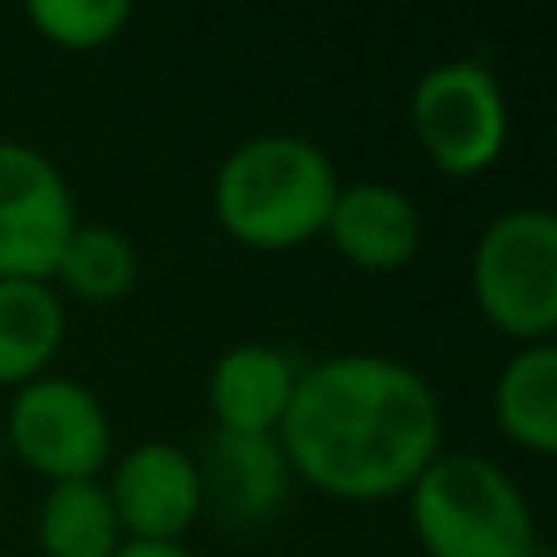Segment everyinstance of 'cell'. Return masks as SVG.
<instances>
[{
  "instance_id": "cell-1",
  "label": "cell",
  "mask_w": 557,
  "mask_h": 557,
  "mask_svg": "<svg viewBox=\"0 0 557 557\" xmlns=\"http://www.w3.org/2000/svg\"><path fill=\"white\" fill-rule=\"evenodd\" d=\"M278 450L294 484L337 504L406 499L445 450V406L421 367L392 352H327L298 367Z\"/></svg>"
},
{
  "instance_id": "cell-2",
  "label": "cell",
  "mask_w": 557,
  "mask_h": 557,
  "mask_svg": "<svg viewBox=\"0 0 557 557\" xmlns=\"http://www.w3.org/2000/svg\"><path fill=\"white\" fill-rule=\"evenodd\" d=\"M337 186L343 176L313 137L255 133L221 157L211 182V211L240 250L288 255L323 240Z\"/></svg>"
},
{
  "instance_id": "cell-3",
  "label": "cell",
  "mask_w": 557,
  "mask_h": 557,
  "mask_svg": "<svg viewBox=\"0 0 557 557\" xmlns=\"http://www.w3.org/2000/svg\"><path fill=\"white\" fill-rule=\"evenodd\" d=\"M421 557H543L523 484L480 450H441L406 490Z\"/></svg>"
},
{
  "instance_id": "cell-4",
  "label": "cell",
  "mask_w": 557,
  "mask_h": 557,
  "mask_svg": "<svg viewBox=\"0 0 557 557\" xmlns=\"http://www.w3.org/2000/svg\"><path fill=\"white\" fill-rule=\"evenodd\" d=\"M474 313L513 347L557 333V215L548 206H509L470 250Z\"/></svg>"
},
{
  "instance_id": "cell-5",
  "label": "cell",
  "mask_w": 557,
  "mask_h": 557,
  "mask_svg": "<svg viewBox=\"0 0 557 557\" xmlns=\"http://www.w3.org/2000/svg\"><path fill=\"white\" fill-rule=\"evenodd\" d=\"M0 441H5V460L45 480V490L103 480L113 465V416L88 382L49 372L10 392V406L0 416Z\"/></svg>"
},
{
  "instance_id": "cell-6",
  "label": "cell",
  "mask_w": 557,
  "mask_h": 557,
  "mask_svg": "<svg viewBox=\"0 0 557 557\" xmlns=\"http://www.w3.org/2000/svg\"><path fill=\"white\" fill-rule=\"evenodd\" d=\"M406 117L425 162L450 182L494 172L509 147V98L484 59L431 64L411 84Z\"/></svg>"
},
{
  "instance_id": "cell-7",
  "label": "cell",
  "mask_w": 557,
  "mask_h": 557,
  "mask_svg": "<svg viewBox=\"0 0 557 557\" xmlns=\"http://www.w3.org/2000/svg\"><path fill=\"white\" fill-rule=\"evenodd\" d=\"M74 231L78 201L69 176L39 147L0 137V278L49 284Z\"/></svg>"
},
{
  "instance_id": "cell-8",
  "label": "cell",
  "mask_w": 557,
  "mask_h": 557,
  "mask_svg": "<svg viewBox=\"0 0 557 557\" xmlns=\"http://www.w3.org/2000/svg\"><path fill=\"white\" fill-rule=\"evenodd\" d=\"M103 490L127 543H182L206 513L196 450L176 441H143L113 455Z\"/></svg>"
},
{
  "instance_id": "cell-9",
  "label": "cell",
  "mask_w": 557,
  "mask_h": 557,
  "mask_svg": "<svg viewBox=\"0 0 557 557\" xmlns=\"http://www.w3.org/2000/svg\"><path fill=\"white\" fill-rule=\"evenodd\" d=\"M323 240L357 274H396L421 255L425 215L411 201V191H401L396 182L362 176V182L337 186Z\"/></svg>"
},
{
  "instance_id": "cell-10",
  "label": "cell",
  "mask_w": 557,
  "mask_h": 557,
  "mask_svg": "<svg viewBox=\"0 0 557 557\" xmlns=\"http://www.w3.org/2000/svg\"><path fill=\"white\" fill-rule=\"evenodd\" d=\"M196 465H201L206 509L235 529H260L278 519L294 490V474L274 435L211 431V441L196 450Z\"/></svg>"
},
{
  "instance_id": "cell-11",
  "label": "cell",
  "mask_w": 557,
  "mask_h": 557,
  "mask_svg": "<svg viewBox=\"0 0 557 557\" xmlns=\"http://www.w3.org/2000/svg\"><path fill=\"white\" fill-rule=\"evenodd\" d=\"M298 367L274 343H235L215 357L206 376V406L215 431L231 435H278L298 386Z\"/></svg>"
},
{
  "instance_id": "cell-12",
  "label": "cell",
  "mask_w": 557,
  "mask_h": 557,
  "mask_svg": "<svg viewBox=\"0 0 557 557\" xmlns=\"http://www.w3.org/2000/svg\"><path fill=\"white\" fill-rule=\"evenodd\" d=\"M69 337V304L54 284L0 278V392L49 376Z\"/></svg>"
},
{
  "instance_id": "cell-13",
  "label": "cell",
  "mask_w": 557,
  "mask_h": 557,
  "mask_svg": "<svg viewBox=\"0 0 557 557\" xmlns=\"http://www.w3.org/2000/svg\"><path fill=\"white\" fill-rule=\"evenodd\" d=\"M490 411L504 441L548 460L557 450V343H529L504 357L494 372Z\"/></svg>"
},
{
  "instance_id": "cell-14",
  "label": "cell",
  "mask_w": 557,
  "mask_h": 557,
  "mask_svg": "<svg viewBox=\"0 0 557 557\" xmlns=\"http://www.w3.org/2000/svg\"><path fill=\"white\" fill-rule=\"evenodd\" d=\"M35 543L45 557H113L123 548V529L108 504L103 480L49 484L35 513Z\"/></svg>"
},
{
  "instance_id": "cell-15",
  "label": "cell",
  "mask_w": 557,
  "mask_h": 557,
  "mask_svg": "<svg viewBox=\"0 0 557 557\" xmlns=\"http://www.w3.org/2000/svg\"><path fill=\"white\" fill-rule=\"evenodd\" d=\"M59 298H78V304H117L133 294L137 284V250L117 225L103 221H78L69 245L59 250V264L49 274Z\"/></svg>"
},
{
  "instance_id": "cell-16",
  "label": "cell",
  "mask_w": 557,
  "mask_h": 557,
  "mask_svg": "<svg viewBox=\"0 0 557 557\" xmlns=\"http://www.w3.org/2000/svg\"><path fill=\"white\" fill-rule=\"evenodd\" d=\"M25 20L45 45L64 54H94L123 39V29L133 25V5L127 0H29Z\"/></svg>"
},
{
  "instance_id": "cell-17",
  "label": "cell",
  "mask_w": 557,
  "mask_h": 557,
  "mask_svg": "<svg viewBox=\"0 0 557 557\" xmlns=\"http://www.w3.org/2000/svg\"><path fill=\"white\" fill-rule=\"evenodd\" d=\"M113 557H196L186 543H123Z\"/></svg>"
},
{
  "instance_id": "cell-18",
  "label": "cell",
  "mask_w": 557,
  "mask_h": 557,
  "mask_svg": "<svg viewBox=\"0 0 557 557\" xmlns=\"http://www.w3.org/2000/svg\"><path fill=\"white\" fill-rule=\"evenodd\" d=\"M0 474H5V441H0Z\"/></svg>"
}]
</instances>
